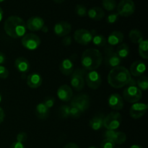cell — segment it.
Here are the masks:
<instances>
[{
  "label": "cell",
  "mask_w": 148,
  "mask_h": 148,
  "mask_svg": "<svg viewBox=\"0 0 148 148\" xmlns=\"http://www.w3.org/2000/svg\"><path fill=\"white\" fill-rule=\"evenodd\" d=\"M72 37H71L70 36H69V35L66 36H64V38L62 39V44H63L64 46H69L71 45V43H72Z\"/></svg>",
  "instance_id": "41"
},
{
  "label": "cell",
  "mask_w": 148,
  "mask_h": 148,
  "mask_svg": "<svg viewBox=\"0 0 148 148\" xmlns=\"http://www.w3.org/2000/svg\"><path fill=\"white\" fill-rule=\"evenodd\" d=\"M57 96L59 100L64 102L69 101L73 96V92L70 86L67 85H63L57 90Z\"/></svg>",
  "instance_id": "18"
},
{
  "label": "cell",
  "mask_w": 148,
  "mask_h": 148,
  "mask_svg": "<svg viewBox=\"0 0 148 148\" xmlns=\"http://www.w3.org/2000/svg\"><path fill=\"white\" fill-rule=\"evenodd\" d=\"M130 148H143L141 145H132Z\"/></svg>",
  "instance_id": "48"
},
{
  "label": "cell",
  "mask_w": 148,
  "mask_h": 148,
  "mask_svg": "<svg viewBox=\"0 0 148 148\" xmlns=\"http://www.w3.org/2000/svg\"><path fill=\"white\" fill-rule=\"evenodd\" d=\"M92 35L90 31L86 29H79L74 33V39L77 43L81 45H88L92 41Z\"/></svg>",
  "instance_id": "12"
},
{
  "label": "cell",
  "mask_w": 148,
  "mask_h": 148,
  "mask_svg": "<svg viewBox=\"0 0 148 148\" xmlns=\"http://www.w3.org/2000/svg\"><path fill=\"white\" fill-rule=\"evenodd\" d=\"M102 62V53L95 49H86L81 57V64L85 70H95L101 66Z\"/></svg>",
  "instance_id": "3"
},
{
  "label": "cell",
  "mask_w": 148,
  "mask_h": 148,
  "mask_svg": "<svg viewBox=\"0 0 148 148\" xmlns=\"http://www.w3.org/2000/svg\"><path fill=\"white\" fill-rule=\"evenodd\" d=\"M14 67L19 72L23 75L27 73L30 67L29 61L23 56L17 57L14 61Z\"/></svg>",
  "instance_id": "20"
},
{
  "label": "cell",
  "mask_w": 148,
  "mask_h": 148,
  "mask_svg": "<svg viewBox=\"0 0 148 148\" xmlns=\"http://www.w3.org/2000/svg\"><path fill=\"white\" fill-rule=\"evenodd\" d=\"M146 70V65L142 61H135L130 66V75L134 77H140L145 73Z\"/></svg>",
  "instance_id": "19"
},
{
  "label": "cell",
  "mask_w": 148,
  "mask_h": 148,
  "mask_svg": "<svg viewBox=\"0 0 148 148\" xmlns=\"http://www.w3.org/2000/svg\"><path fill=\"white\" fill-rule=\"evenodd\" d=\"M139 54L143 59H148V40H143L140 43H139Z\"/></svg>",
  "instance_id": "30"
},
{
  "label": "cell",
  "mask_w": 148,
  "mask_h": 148,
  "mask_svg": "<svg viewBox=\"0 0 148 148\" xmlns=\"http://www.w3.org/2000/svg\"><path fill=\"white\" fill-rule=\"evenodd\" d=\"M23 47L30 51L37 49L40 45V39L34 33H25L21 40Z\"/></svg>",
  "instance_id": "8"
},
{
  "label": "cell",
  "mask_w": 148,
  "mask_h": 148,
  "mask_svg": "<svg viewBox=\"0 0 148 148\" xmlns=\"http://www.w3.org/2000/svg\"><path fill=\"white\" fill-rule=\"evenodd\" d=\"M54 103H55V99L53 97H51V96H49V97H46V98H45L44 101H43V103L46 105V106L47 107V108H49V109L50 108H51L53 106V105H54Z\"/></svg>",
  "instance_id": "38"
},
{
  "label": "cell",
  "mask_w": 148,
  "mask_h": 148,
  "mask_svg": "<svg viewBox=\"0 0 148 148\" xmlns=\"http://www.w3.org/2000/svg\"><path fill=\"white\" fill-rule=\"evenodd\" d=\"M75 12L77 14L79 17H86L87 14H88V10H87L86 7L82 4H77L75 7Z\"/></svg>",
  "instance_id": "33"
},
{
  "label": "cell",
  "mask_w": 148,
  "mask_h": 148,
  "mask_svg": "<svg viewBox=\"0 0 148 148\" xmlns=\"http://www.w3.org/2000/svg\"><path fill=\"white\" fill-rule=\"evenodd\" d=\"M5 1V0H0V3L3 2V1Z\"/></svg>",
  "instance_id": "52"
},
{
  "label": "cell",
  "mask_w": 148,
  "mask_h": 148,
  "mask_svg": "<svg viewBox=\"0 0 148 148\" xmlns=\"http://www.w3.org/2000/svg\"><path fill=\"white\" fill-rule=\"evenodd\" d=\"M108 103L111 109L120 111L124 107V99L119 94H111L108 99Z\"/></svg>",
  "instance_id": "17"
},
{
  "label": "cell",
  "mask_w": 148,
  "mask_h": 148,
  "mask_svg": "<svg viewBox=\"0 0 148 148\" xmlns=\"http://www.w3.org/2000/svg\"><path fill=\"white\" fill-rule=\"evenodd\" d=\"M148 109V106L143 103H133L130 109V115L132 118L140 119L146 114Z\"/></svg>",
  "instance_id": "14"
},
{
  "label": "cell",
  "mask_w": 148,
  "mask_h": 148,
  "mask_svg": "<svg viewBox=\"0 0 148 148\" xmlns=\"http://www.w3.org/2000/svg\"><path fill=\"white\" fill-rule=\"evenodd\" d=\"M88 148H98V147H95V146H90V147H89Z\"/></svg>",
  "instance_id": "51"
},
{
  "label": "cell",
  "mask_w": 148,
  "mask_h": 148,
  "mask_svg": "<svg viewBox=\"0 0 148 148\" xmlns=\"http://www.w3.org/2000/svg\"><path fill=\"white\" fill-rule=\"evenodd\" d=\"M69 109L70 106L67 105H63L59 108V114L62 118L66 119L69 117Z\"/></svg>",
  "instance_id": "34"
},
{
  "label": "cell",
  "mask_w": 148,
  "mask_h": 148,
  "mask_svg": "<svg viewBox=\"0 0 148 148\" xmlns=\"http://www.w3.org/2000/svg\"><path fill=\"white\" fill-rule=\"evenodd\" d=\"M4 117H5V114H4V110L0 107V124H1L4 121Z\"/></svg>",
  "instance_id": "44"
},
{
  "label": "cell",
  "mask_w": 148,
  "mask_h": 148,
  "mask_svg": "<svg viewBox=\"0 0 148 148\" xmlns=\"http://www.w3.org/2000/svg\"><path fill=\"white\" fill-rule=\"evenodd\" d=\"M116 0H102V6L106 10L112 12L116 8Z\"/></svg>",
  "instance_id": "31"
},
{
  "label": "cell",
  "mask_w": 148,
  "mask_h": 148,
  "mask_svg": "<svg viewBox=\"0 0 148 148\" xmlns=\"http://www.w3.org/2000/svg\"><path fill=\"white\" fill-rule=\"evenodd\" d=\"M53 1H54L55 3H56V4H62V3H63L65 0H53Z\"/></svg>",
  "instance_id": "49"
},
{
  "label": "cell",
  "mask_w": 148,
  "mask_h": 148,
  "mask_svg": "<svg viewBox=\"0 0 148 148\" xmlns=\"http://www.w3.org/2000/svg\"><path fill=\"white\" fill-rule=\"evenodd\" d=\"M4 29L7 36L13 38H19L26 33V23L21 17L16 15L9 17L4 22Z\"/></svg>",
  "instance_id": "2"
},
{
  "label": "cell",
  "mask_w": 148,
  "mask_h": 148,
  "mask_svg": "<svg viewBox=\"0 0 148 148\" xmlns=\"http://www.w3.org/2000/svg\"><path fill=\"white\" fill-rule=\"evenodd\" d=\"M129 38L131 40V41L134 43H141L144 40V37L141 32L137 29H133L129 33Z\"/></svg>",
  "instance_id": "29"
},
{
  "label": "cell",
  "mask_w": 148,
  "mask_h": 148,
  "mask_svg": "<svg viewBox=\"0 0 148 148\" xmlns=\"http://www.w3.org/2000/svg\"><path fill=\"white\" fill-rule=\"evenodd\" d=\"M10 148H25L24 144L19 142H14L10 146Z\"/></svg>",
  "instance_id": "42"
},
{
  "label": "cell",
  "mask_w": 148,
  "mask_h": 148,
  "mask_svg": "<svg viewBox=\"0 0 148 148\" xmlns=\"http://www.w3.org/2000/svg\"><path fill=\"white\" fill-rule=\"evenodd\" d=\"M90 97L87 94H79L72 99L70 106L79 108L81 112L84 113L90 107Z\"/></svg>",
  "instance_id": "9"
},
{
  "label": "cell",
  "mask_w": 148,
  "mask_h": 148,
  "mask_svg": "<svg viewBox=\"0 0 148 148\" xmlns=\"http://www.w3.org/2000/svg\"><path fill=\"white\" fill-rule=\"evenodd\" d=\"M42 82H43L42 77L40 76V74L36 72L30 74L27 77V85L32 89L38 88L41 85Z\"/></svg>",
  "instance_id": "22"
},
{
  "label": "cell",
  "mask_w": 148,
  "mask_h": 148,
  "mask_svg": "<svg viewBox=\"0 0 148 148\" xmlns=\"http://www.w3.org/2000/svg\"><path fill=\"white\" fill-rule=\"evenodd\" d=\"M70 109H69V117L73 119H78L80 117L81 114H82L79 108H76L72 106H69Z\"/></svg>",
  "instance_id": "35"
},
{
  "label": "cell",
  "mask_w": 148,
  "mask_h": 148,
  "mask_svg": "<svg viewBox=\"0 0 148 148\" xmlns=\"http://www.w3.org/2000/svg\"><path fill=\"white\" fill-rule=\"evenodd\" d=\"M85 81L90 88L92 90H97L101 85L102 78L101 75L96 70L89 71V72L85 75Z\"/></svg>",
  "instance_id": "10"
},
{
  "label": "cell",
  "mask_w": 148,
  "mask_h": 148,
  "mask_svg": "<svg viewBox=\"0 0 148 148\" xmlns=\"http://www.w3.org/2000/svg\"><path fill=\"white\" fill-rule=\"evenodd\" d=\"M106 40L110 46H118L122 43L123 40H124V34L121 31L115 30L110 33L108 39Z\"/></svg>",
  "instance_id": "23"
},
{
  "label": "cell",
  "mask_w": 148,
  "mask_h": 148,
  "mask_svg": "<svg viewBox=\"0 0 148 148\" xmlns=\"http://www.w3.org/2000/svg\"><path fill=\"white\" fill-rule=\"evenodd\" d=\"M116 53L121 59H126L130 55V47L127 43H121V44L118 45Z\"/></svg>",
  "instance_id": "28"
},
{
  "label": "cell",
  "mask_w": 148,
  "mask_h": 148,
  "mask_svg": "<svg viewBox=\"0 0 148 148\" xmlns=\"http://www.w3.org/2000/svg\"><path fill=\"white\" fill-rule=\"evenodd\" d=\"M26 27L30 31H38L41 30L45 25V22L42 17L39 16H33L27 20Z\"/></svg>",
  "instance_id": "16"
},
{
  "label": "cell",
  "mask_w": 148,
  "mask_h": 148,
  "mask_svg": "<svg viewBox=\"0 0 148 148\" xmlns=\"http://www.w3.org/2000/svg\"><path fill=\"white\" fill-rule=\"evenodd\" d=\"M85 75H86V70L82 68L74 70L71 77V86L77 91L82 90L85 86Z\"/></svg>",
  "instance_id": "5"
},
{
  "label": "cell",
  "mask_w": 148,
  "mask_h": 148,
  "mask_svg": "<svg viewBox=\"0 0 148 148\" xmlns=\"http://www.w3.org/2000/svg\"><path fill=\"white\" fill-rule=\"evenodd\" d=\"M101 148H115V143L107 139H104L101 143Z\"/></svg>",
  "instance_id": "37"
},
{
  "label": "cell",
  "mask_w": 148,
  "mask_h": 148,
  "mask_svg": "<svg viewBox=\"0 0 148 148\" xmlns=\"http://www.w3.org/2000/svg\"><path fill=\"white\" fill-rule=\"evenodd\" d=\"M64 148H79L78 145L74 143H69L66 144V145L64 147Z\"/></svg>",
  "instance_id": "45"
},
{
  "label": "cell",
  "mask_w": 148,
  "mask_h": 148,
  "mask_svg": "<svg viewBox=\"0 0 148 148\" xmlns=\"http://www.w3.org/2000/svg\"><path fill=\"white\" fill-rule=\"evenodd\" d=\"M1 101H2V96H1V93H0V103H1Z\"/></svg>",
  "instance_id": "50"
},
{
  "label": "cell",
  "mask_w": 148,
  "mask_h": 148,
  "mask_svg": "<svg viewBox=\"0 0 148 148\" xmlns=\"http://www.w3.org/2000/svg\"><path fill=\"white\" fill-rule=\"evenodd\" d=\"M41 30L43 32H44V33H47L48 32V30H49V28H48V27L47 26H46V25H44L43 27V28L41 29Z\"/></svg>",
  "instance_id": "47"
},
{
  "label": "cell",
  "mask_w": 148,
  "mask_h": 148,
  "mask_svg": "<svg viewBox=\"0 0 148 148\" xmlns=\"http://www.w3.org/2000/svg\"><path fill=\"white\" fill-rule=\"evenodd\" d=\"M122 117L119 112H111L104 117L103 127L107 130H116L120 127Z\"/></svg>",
  "instance_id": "6"
},
{
  "label": "cell",
  "mask_w": 148,
  "mask_h": 148,
  "mask_svg": "<svg viewBox=\"0 0 148 148\" xmlns=\"http://www.w3.org/2000/svg\"><path fill=\"white\" fill-rule=\"evenodd\" d=\"M6 62V56L4 53L0 51V65H2Z\"/></svg>",
  "instance_id": "43"
},
{
  "label": "cell",
  "mask_w": 148,
  "mask_h": 148,
  "mask_svg": "<svg viewBox=\"0 0 148 148\" xmlns=\"http://www.w3.org/2000/svg\"><path fill=\"white\" fill-rule=\"evenodd\" d=\"M137 87L141 90H147L148 88V78L145 75L139 77L137 81Z\"/></svg>",
  "instance_id": "32"
},
{
  "label": "cell",
  "mask_w": 148,
  "mask_h": 148,
  "mask_svg": "<svg viewBox=\"0 0 148 148\" xmlns=\"http://www.w3.org/2000/svg\"><path fill=\"white\" fill-rule=\"evenodd\" d=\"M50 109L46 106L43 102L38 104L36 107V115L40 119H46L49 116Z\"/></svg>",
  "instance_id": "25"
},
{
  "label": "cell",
  "mask_w": 148,
  "mask_h": 148,
  "mask_svg": "<svg viewBox=\"0 0 148 148\" xmlns=\"http://www.w3.org/2000/svg\"><path fill=\"white\" fill-rule=\"evenodd\" d=\"M104 116L103 115L95 116L89 121V125L92 130L98 131L103 127Z\"/></svg>",
  "instance_id": "26"
},
{
  "label": "cell",
  "mask_w": 148,
  "mask_h": 148,
  "mask_svg": "<svg viewBox=\"0 0 148 148\" xmlns=\"http://www.w3.org/2000/svg\"><path fill=\"white\" fill-rule=\"evenodd\" d=\"M87 15L92 20L100 21L105 17V12L101 7H93L88 10Z\"/></svg>",
  "instance_id": "24"
},
{
  "label": "cell",
  "mask_w": 148,
  "mask_h": 148,
  "mask_svg": "<svg viewBox=\"0 0 148 148\" xmlns=\"http://www.w3.org/2000/svg\"><path fill=\"white\" fill-rule=\"evenodd\" d=\"M105 139L109 140L118 145H122L127 140V135L123 132H117L115 130H107L104 133Z\"/></svg>",
  "instance_id": "13"
},
{
  "label": "cell",
  "mask_w": 148,
  "mask_h": 148,
  "mask_svg": "<svg viewBox=\"0 0 148 148\" xmlns=\"http://www.w3.org/2000/svg\"><path fill=\"white\" fill-rule=\"evenodd\" d=\"M105 53V64L107 66L111 68H114L119 66L120 64H121V59L116 54V53L114 51L112 46H108L106 49Z\"/></svg>",
  "instance_id": "11"
},
{
  "label": "cell",
  "mask_w": 148,
  "mask_h": 148,
  "mask_svg": "<svg viewBox=\"0 0 148 148\" xmlns=\"http://www.w3.org/2000/svg\"><path fill=\"white\" fill-rule=\"evenodd\" d=\"M72 30V25L69 22L61 21L56 23L53 27V32L59 37L68 36Z\"/></svg>",
  "instance_id": "15"
},
{
  "label": "cell",
  "mask_w": 148,
  "mask_h": 148,
  "mask_svg": "<svg viewBox=\"0 0 148 148\" xmlns=\"http://www.w3.org/2000/svg\"><path fill=\"white\" fill-rule=\"evenodd\" d=\"M119 17V15L117 12L111 13L106 17V22L108 24H114L116 22H117Z\"/></svg>",
  "instance_id": "36"
},
{
  "label": "cell",
  "mask_w": 148,
  "mask_h": 148,
  "mask_svg": "<svg viewBox=\"0 0 148 148\" xmlns=\"http://www.w3.org/2000/svg\"><path fill=\"white\" fill-rule=\"evenodd\" d=\"M10 72L9 70L3 65H0V78L1 79H6L9 77Z\"/></svg>",
  "instance_id": "40"
},
{
  "label": "cell",
  "mask_w": 148,
  "mask_h": 148,
  "mask_svg": "<svg viewBox=\"0 0 148 148\" xmlns=\"http://www.w3.org/2000/svg\"><path fill=\"white\" fill-rule=\"evenodd\" d=\"M3 15H4V12H3V10L0 7V22L2 20V18H3Z\"/></svg>",
  "instance_id": "46"
},
{
  "label": "cell",
  "mask_w": 148,
  "mask_h": 148,
  "mask_svg": "<svg viewBox=\"0 0 148 148\" xmlns=\"http://www.w3.org/2000/svg\"><path fill=\"white\" fill-rule=\"evenodd\" d=\"M27 134L25 132H20L17 135V142L19 143H24L27 141Z\"/></svg>",
  "instance_id": "39"
},
{
  "label": "cell",
  "mask_w": 148,
  "mask_h": 148,
  "mask_svg": "<svg viewBox=\"0 0 148 148\" xmlns=\"http://www.w3.org/2000/svg\"><path fill=\"white\" fill-rule=\"evenodd\" d=\"M136 82L134 79H132L127 87L123 92V98L130 103H137L143 96V92L141 90L135 85Z\"/></svg>",
  "instance_id": "4"
},
{
  "label": "cell",
  "mask_w": 148,
  "mask_h": 148,
  "mask_svg": "<svg viewBox=\"0 0 148 148\" xmlns=\"http://www.w3.org/2000/svg\"><path fill=\"white\" fill-rule=\"evenodd\" d=\"M59 70L62 75L69 76L74 72V61L72 59H65L59 65Z\"/></svg>",
  "instance_id": "21"
},
{
  "label": "cell",
  "mask_w": 148,
  "mask_h": 148,
  "mask_svg": "<svg viewBox=\"0 0 148 148\" xmlns=\"http://www.w3.org/2000/svg\"><path fill=\"white\" fill-rule=\"evenodd\" d=\"M91 33L92 35V41L95 46H98V47H103L106 45L107 40L103 35L98 34L95 30H92Z\"/></svg>",
  "instance_id": "27"
},
{
  "label": "cell",
  "mask_w": 148,
  "mask_h": 148,
  "mask_svg": "<svg viewBox=\"0 0 148 148\" xmlns=\"http://www.w3.org/2000/svg\"><path fill=\"white\" fill-rule=\"evenodd\" d=\"M116 10L119 15L128 17L134 14L135 4L132 0H121L116 5Z\"/></svg>",
  "instance_id": "7"
},
{
  "label": "cell",
  "mask_w": 148,
  "mask_h": 148,
  "mask_svg": "<svg viewBox=\"0 0 148 148\" xmlns=\"http://www.w3.org/2000/svg\"><path fill=\"white\" fill-rule=\"evenodd\" d=\"M132 79V78L130 71L126 67L121 66L112 68L108 75V84L112 88L116 89L128 85Z\"/></svg>",
  "instance_id": "1"
}]
</instances>
